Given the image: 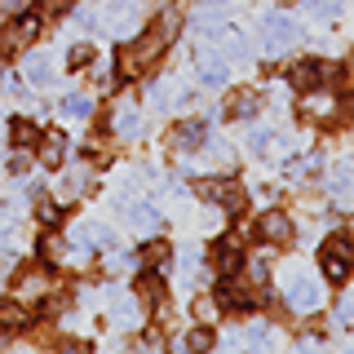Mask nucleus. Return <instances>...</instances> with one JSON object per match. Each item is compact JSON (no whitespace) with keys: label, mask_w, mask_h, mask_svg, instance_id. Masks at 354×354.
<instances>
[{"label":"nucleus","mask_w":354,"mask_h":354,"mask_svg":"<svg viewBox=\"0 0 354 354\" xmlns=\"http://www.w3.org/2000/svg\"><path fill=\"white\" fill-rule=\"evenodd\" d=\"M266 274H270V266H266V257H257V261H252V279L266 283Z\"/></svg>","instance_id":"473e14b6"},{"label":"nucleus","mask_w":354,"mask_h":354,"mask_svg":"<svg viewBox=\"0 0 354 354\" xmlns=\"http://www.w3.org/2000/svg\"><path fill=\"white\" fill-rule=\"evenodd\" d=\"M31 9V0H0V14L5 18H18V14H27Z\"/></svg>","instance_id":"393cba45"},{"label":"nucleus","mask_w":354,"mask_h":354,"mask_svg":"<svg viewBox=\"0 0 354 354\" xmlns=\"http://www.w3.org/2000/svg\"><path fill=\"white\" fill-rule=\"evenodd\" d=\"M138 297L151 301V306H160L164 301V279H160V274H142V279H138Z\"/></svg>","instance_id":"2eb2a0df"},{"label":"nucleus","mask_w":354,"mask_h":354,"mask_svg":"<svg viewBox=\"0 0 354 354\" xmlns=\"http://www.w3.org/2000/svg\"><path fill=\"white\" fill-rule=\"evenodd\" d=\"M36 217L44 221V226H58L62 213H58V204H44V199H40V204H36Z\"/></svg>","instance_id":"b1692460"},{"label":"nucleus","mask_w":354,"mask_h":354,"mask_svg":"<svg viewBox=\"0 0 354 354\" xmlns=\"http://www.w3.org/2000/svg\"><path fill=\"white\" fill-rule=\"evenodd\" d=\"M257 235L266 243H288V239H292V221H288V213H261Z\"/></svg>","instance_id":"39448f33"},{"label":"nucleus","mask_w":354,"mask_h":354,"mask_svg":"<svg viewBox=\"0 0 354 354\" xmlns=\"http://www.w3.org/2000/svg\"><path fill=\"white\" fill-rule=\"evenodd\" d=\"M115 129L124 133V138H133V133H138V115H133V111H124V115L115 120Z\"/></svg>","instance_id":"bb28decb"},{"label":"nucleus","mask_w":354,"mask_h":354,"mask_svg":"<svg viewBox=\"0 0 354 354\" xmlns=\"http://www.w3.org/2000/svg\"><path fill=\"white\" fill-rule=\"evenodd\" d=\"M9 138H14V147L31 151V147L40 142V133H36V124H31V120H14V124H9Z\"/></svg>","instance_id":"4468645a"},{"label":"nucleus","mask_w":354,"mask_h":354,"mask_svg":"<svg viewBox=\"0 0 354 354\" xmlns=\"http://www.w3.org/2000/svg\"><path fill=\"white\" fill-rule=\"evenodd\" d=\"M221 80H226V62L204 58V84H221Z\"/></svg>","instance_id":"4be33fe9"},{"label":"nucleus","mask_w":354,"mask_h":354,"mask_svg":"<svg viewBox=\"0 0 354 354\" xmlns=\"http://www.w3.org/2000/svg\"><path fill=\"white\" fill-rule=\"evenodd\" d=\"M186 346H191V350H208V346H213V332H208V328H195L191 337H186Z\"/></svg>","instance_id":"5701e85b"},{"label":"nucleus","mask_w":354,"mask_h":354,"mask_svg":"<svg viewBox=\"0 0 354 354\" xmlns=\"http://www.w3.org/2000/svg\"><path fill=\"white\" fill-rule=\"evenodd\" d=\"M49 292V274L44 270H22L18 274V297H44Z\"/></svg>","instance_id":"9b49d317"},{"label":"nucleus","mask_w":354,"mask_h":354,"mask_svg":"<svg viewBox=\"0 0 354 354\" xmlns=\"http://www.w3.org/2000/svg\"><path fill=\"white\" fill-rule=\"evenodd\" d=\"M195 315L204 319V324H213V319H217V301H208V297H199V301H195Z\"/></svg>","instance_id":"a878e982"},{"label":"nucleus","mask_w":354,"mask_h":354,"mask_svg":"<svg viewBox=\"0 0 354 354\" xmlns=\"http://www.w3.org/2000/svg\"><path fill=\"white\" fill-rule=\"evenodd\" d=\"M301 115H306V120H332V115H337V102H332L328 93H315V88H306Z\"/></svg>","instance_id":"6e6552de"},{"label":"nucleus","mask_w":354,"mask_h":354,"mask_svg":"<svg viewBox=\"0 0 354 354\" xmlns=\"http://www.w3.org/2000/svg\"><path fill=\"white\" fill-rule=\"evenodd\" d=\"M40 252H44V257H58V252H62V239L58 235H44L40 239Z\"/></svg>","instance_id":"c756f323"},{"label":"nucleus","mask_w":354,"mask_h":354,"mask_svg":"<svg viewBox=\"0 0 354 354\" xmlns=\"http://www.w3.org/2000/svg\"><path fill=\"white\" fill-rule=\"evenodd\" d=\"M27 164H31V155L18 147V151H14V160H9V173H27Z\"/></svg>","instance_id":"7c9ffc66"},{"label":"nucleus","mask_w":354,"mask_h":354,"mask_svg":"<svg viewBox=\"0 0 354 354\" xmlns=\"http://www.w3.org/2000/svg\"><path fill=\"white\" fill-rule=\"evenodd\" d=\"M239 261H243V252H239V243H235V239H221L217 248H213V266H217V274H235V270H239Z\"/></svg>","instance_id":"0eeeda50"},{"label":"nucleus","mask_w":354,"mask_h":354,"mask_svg":"<svg viewBox=\"0 0 354 354\" xmlns=\"http://www.w3.org/2000/svg\"><path fill=\"white\" fill-rule=\"evenodd\" d=\"M0 332H5V328H0Z\"/></svg>","instance_id":"f704fd0d"},{"label":"nucleus","mask_w":354,"mask_h":354,"mask_svg":"<svg viewBox=\"0 0 354 354\" xmlns=\"http://www.w3.org/2000/svg\"><path fill=\"white\" fill-rule=\"evenodd\" d=\"M142 261H147V266H164V261H169V243L151 239L147 248H142Z\"/></svg>","instance_id":"aec40b11"},{"label":"nucleus","mask_w":354,"mask_h":354,"mask_svg":"<svg viewBox=\"0 0 354 354\" xmlns=\"http://www.w3.org/2000/svg\"><path fill=\"white\" fill-rule=\"evenodd\" d=\"M199 195H204V199H217V204H226L230 213H239V208H243V186L230 182V177H213V182H204V186H199Z\"/></svg>","instance_id":"f03ea898"},{"label":"nucleus","mask_w":354,"mask_h":354,"mask_svg":"<svg viewBox=\"0 0 354 354\" xmlns=\"http://www.w3.org/2000/svg\"><path fill=\"white\" fill-rule=\"evenodd\" d=\"M133 226H138V230H155V226H160V217H155V208L138 204V208H133Z\"/></svg>","instance_id":"412c9836"},{"label":"nucleus","mask_w":354,"mask_h":354,"mask_svg":"<svg viewBox=\"0 0 354 354\" xmlns=\"http://www.w3.org/2000/svg\"><path fill=\"white\" fill-rule=\"evenodd\" d=\"M306 5L315 9V14H324V18H332V14H337V9H341L337 0H306Z\"/></svg>","instance_id":"c85d7f7f"},{"label":"nucleus","mask_w":354,"mask_h":354,"mask_svg":"<svg viewBox=\"0 0 354 354\" xmlns=\"http://www.w3.org/2000/svg\"><path fill=\"white\" fill-rule=\"evenodd\" d=\"M62 155H66V138H62V133H49V138H40V160L49 164V169H53V164H62Z\"/></svg>","instance_id":"ddd939ff"},{"label":"nucleus","mask_w":354,"mask_h":354,"mask_svg":"<svg viewBox=\"0 0 354 354\" xmlns=\"http://www.w3.org/2000/svg\"><path fill=\"white\" fill-rule=\"evenodd\" d=\"M324 75H328L324 62H297L292 71H288V80H292L297 88H315V84H324Z\"/></svg>","instance_id":"1a4fd4ad"},{"label":"nucleus","mask_w":354,"mask_h":354,"mask_svg":"<svg viewBox=\"0 0 354 354\" xmlns=\"http://www.w3.org/2000/svg\"><path fill=\"white\" fill-rule=\"evenodd\" d=\"M40 36V18L36 14H18L14 27H0V58H14L18 49H27Z\"/></svg>","instance_id":"f257e3e1"},{"label":"nucleus","mask_w":354,"mask_h":354,"mask_svg":"<svg viewBox=\"0 0 354 354\" xmlns=\"http://www.w3.org/2000/svg\"><path fill=\"white\" fill-rule=\"evenodd\" d=\"M257 106H261V97L252 93V88H239V93H230V102H226V111L235 120H252V115H257Z\"/></svg>","instance_id":"9d476101"},{"label":"nucleus","mask_w":354,"mask_h":354,"mask_svg":"<svg viewBox=\"0 0 354 354\" xmlns=\"http://www.w3.org/2000/svg\"><path fill=\"white\" fill-rule=\"evenodd\" d=\"M27 80H31V84H53L49 62H44V58H31V62H27Z\"/></svg>","instance_id":"6ab92c4d"},{"label":"nucleus","mask_w":354,"mask_h":354,"mask_svg":"<svg viewBox=\"0 0 354 354\" xmlns=\"http://www.w3.org/2000/svg\"><path fill=\"white\" fill-rule=\"evenodd\" d=\"M88 186H93V177H88V169H75V173L62 182V191H66V195H84Z\"/></svg>","instance_id":"a211bd4d"},{"label":"nucleus","mask_w":354,"mask_h":354,"mask_svg":"<svg viewBox=\"0 0 354 354\" xmlns=\"http://www.w3.org/2000/svg\"><path fill=\"white\" fill-rule=\"evenodd\" d=\"M324 274H328L332 283H341L350 274V257H346V252H337V248H324Z\"/></svg>","instance_id":"f8f14e48"},{"label":"nucleus","mask_w":354,"mask_h":354,"mask_svg":"<svg viewBox=\"0 0 354 354\" xmlns=\"http://www.w3.org/2000/svg\"><path fill=\"white\" fill-rule=\"evenodd\" d=\"M319 301H324V288H319L315 279L297 274V279L288 283V306H292V310H315Z\"/></svg>","instance_id":"7ed1b4c3"},{"label":"nucleus","mask_w":354,"mask_h":354,"mask_svg":"<svg viewBox=\"0 0 354 354\" xmlns=\"http://www.w3.org/2000/svg\"><path fill=\"white\" fill-rule=\"evenodd\" d=\"M75 0H44V14H66Z\"/></svg>","instance_id":"2f4dec72"},{"label":"nucleus","mask_w":354,"mask_h":354,"mask_svg":"<svg viewBox=\"0 0 354 354\" xmlns=\"http://www.w3.org/2000/svg\"><path fill=\"white\" fill-rule=\"evenodd\" d=\"M93 62V49H88V44H75L71 49V66H88Z\"/></svg>","instance_id":"cd10ccee"},{"label":"nucleus","mask_w":354,"mask_h":354,"mask_svg":"<svg viewBox=\"0 0 354 354\" xmlns=\"http://www.w3.org/2000/svg\"><path fill=\"white\" fill-rule=\"evenodd\" d=\"M27 324V310L18 301H0V328H22Z\"/></svg>","instance_id":"f3484780"},{"label":"nucleus","mask_w":354,"mask_h":354,"mask_svg":"<svg viewBox=\"0 0 354 354\" xmlns=\"http://www.w3.org/2000/svg\"><path fill=\"white\" fill-rule=\"evenodd\" d=\"M62 115H66V120H88V115H93V102H88L84 93H71V97L62 102Z\"/></svg>","instance_id":"dca6fc26"},{"label":"nucleus","mask_w":354,"mask_h":354,"mask_svg":"<svg viewBox=\"0 0 354 354\" xmlns=\"http://www.w3.org/2000/svg\"><path fill=\"white\" fill-rule=\"evenodd\" d=\"M248 142H252V151H266V142H270V133H252Z\"/></svg>","instance_id":"72a5a7b5"},{"label":"nucleus","mask_w":354,"mask_h":354,"mask_svg":"<svg viewBox=\"0 0 354 354\" xmlns=\"http://www.w3.org/2000/svg\"><path fill=\"white\" fill-rule=\"evenodd\" d=\"M292 40H297V22L292 18H283V14H270V18H266V49H270V53L288 49Z\"/></svg>","instance_id":"20e7f679"},{"label":"nucleus","mask_w":354,"mask_h":354,"mask_svg":"<svg viewBox=\"0 0 354 354\" xmlns=\"http://www.w3.org/2000/svg\"><path fill=\"white\" fill-rule=\"evenodd\" d=\"M169 142H173V151H195L199 142H204V124H199V120H186V124H177L169 133Z\"/></svg>","instance_id":"423d86ee"}]
</instances>
